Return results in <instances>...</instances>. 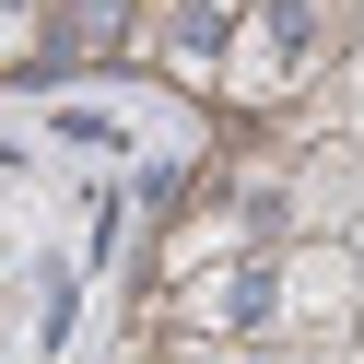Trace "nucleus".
Returning a JSON list of instances; mask_svg holds the SVG:
<instances>
[{"mask_svg": "<svg viewBox=\"0 0 364 364\" xmlns=\"http://www.w3.org/2000/svg\"><path fill=\"white\" fill-rule=\"evenodd\" d=\"M364 36V0H247L235 24H223V59H212V106L223 118H282V106H306L317 82H341V59H353Z\"/></svg>", "mask_w": 364, "mask_h": 364, "instance_id": "obj_2", "label": "nucleus"}, {"mask_svg": "<svg viewBox=\"0 0 364 364\" xmlns=\"http://www.w3.org/2000/svg\"><path fill=\"white\" fill-rule=\"evenodd\" d=\"M48 24H59V0H0V71L48 48Z\"/></svg>", "mask_w": 364, "mask_h": 364, "instance_id": "obj_3", "label": "nucleus"}, {"mask_svg": "<svg viewBox=\"0 0 364 364\" xmlns=\"http://www.w3.org/2000/svg\"><path fill=\"white\" fill-rule=\"evenodd\" d=\"M141 329L176 353H341V341H364L353 235H247L223 259L153 282Z\"/></svg>", "mask_w": 364, "mask_h": 364, "instance_id": "obj_1", "label": "nucleus"}]
</instances>
